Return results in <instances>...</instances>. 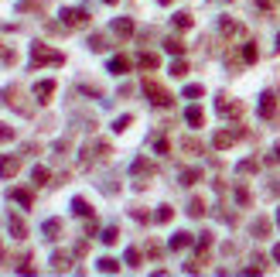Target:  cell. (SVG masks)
<instances>
[{"label":"cell","mask_w":280,"mask_h":277,"mask_svg":"<svg viewBox=\"0 0 280 277\" xmlns=\"http://www.w3.org/2000/svg\"><path fill=\"white\" fill-rule=\"evenodd\" d=\"M277 52H280V35H277Z\"/></svg>","instance_id":"49"},{"label":"cell","mask_w":280,"mask_h":277,"mask_svg":"<svg viewBox=\"0 0 280 277\" xmlns=\"http://www.w3.org/2000/svg\"><path fill=\"white\" fill-rule=\"evenodd\" d=\"M17 11H41V0H21Z\"/></svg>","instance_id":"40"},{"label":"cell","mask_w":280,"mask_h":277,"mask_svg":"<svg viewBox=\"0 0 280 277\" xmlns=\"http://www.w3.org/2000/svg\"><path fill=\"white\" fill-rule=\"evenodd\" d=\"M130 123H134V116H130V113H126V116H116V120H113V130H116V134H123Z\"/></svg>","instance_id":"32"},{"label":"cell","mask_w":280,"mask_h":277,"mask_svg":"<svg viewBox=\"0 0 280 277\" xmlns=\"http://www.w3.org/2000/svg\"><path fill=\"white\" fill-rule=\"evenodd\" d=\"M110 72H113V75H123V72H130V58H126V55H113V58H110Z\"/></svg>","instance_id":"15"},{"label":"cell","mask_w":280,"mask_h":277,"mask_svg":"<svg viewBox=\"0 0 280 277\" xmlns=\"http://www.w3.org/2000/svg\"><path fill=\"white\" fill-rule=\"evenodd\" d=\"M171 21H174V28H181V31H188L191 24H195V21H191V14H188V11H181V14H174V17H171Z\"/></svg>","instance_id":"25"},{"label":"cell","mask_w":280,"mask_h":277,"mask_svg":"<svg viewBox=\"0 0 280 277\" xmlns=\"http://www.w3.org/2000/svg\"><path fill=\"white\" fill-rule=\"evenodd\" d=\"M31 178H34V185H48V178H52V174H48V168H41V164H38V168L31 171Z\"/></svg>","instance_id":"31"},{"label":"cell","mask_w":280,"mask_h":277,"mask_svg":"<svg viewBox=\"0 0 280 277\" xmlns=\"http://www.w3.org/2000/svg\"><path fill=\"white\" fill-rule=\"evenodd\" d=\"M273 158H277V161H280V144H277V147H273Z\"/></svg>","instance_id":"47"},{"label":"cell","mask_w":280,"mask_h":277,"mask_svg":"<svg viewBox=\"0 0 280 277\" xmlns=\"http://www.w3.org/2000/svg\"><path fill=\"white\" fill-rule=\"evenodd\" d=\"M41 233H45V240H58V233H62V219H48L45 226H41Z\"/></svg>","instance_id":"18"},{"label":"cell","mask_w":280,"mask_h":277,"mask_svg":"<svg viewBox=\"0 0 280 277\" xmlns=\"http://www.w3.org/2000/svg\"><path fill=\"white\" fill-rule=\"evenodd\" d=\"M257 58H260V48L253 45V41H246V45H243V62H246V65H253Z\"/></svg>","instance_id":"22"},{"label":"cell","mask_w":280,"mask_h":277,"mask_svg":"<svg viewBox=\"0 0 280 277\" xmlns=\"http://www.w3.org/2000/svg\"><path fill=\"white\" fill-rule=\"evenodd\" d=\"M277 226H280V209H277Z\"/></svg>","instance_id":"48"},{"label":"cell","mask_w":280,"mask_h":277,"mask_svg":"<svg viewBox=\"0 0 280 277\" xmlns=\"http://www.w3.org/2000/svg\"><path fill=\"white\" fill-rule=\"evenodd\" d=\"M154 150H157V154H168V150H171V144H168L164 137H157V140H154Z\"/></svg>","instance_id":"42"},{"label":"cell","mask_w":280,"mask_h":277,"mask_svg":"<svg viewBox=\"0 0 280 277\" xmlns=\"http://www.w3.org/2000/svg\"><path fill=\"white\" fill-rule=\"evenodd\" d=\"M185 123H188V127H202L205 123L202 106H188V110H185Z\"/></svg>","instance_id":"14"},{"label":"cell","mask_w":280,"mask_h":277,"mask_svg":"<svg viewBox=\"0 0 280 277\" xmlns=\"http://www.w3.org/2000/svg\"><path fill=\"white\" fill-rule=\"evenodd\" d=\"M7 226H11V236H14V240H24V236H28V226H24L21 216H7Z\"/></svg>","instance_id":"13"},{"label":"cell","mask_w":280,"mask_h":277,"mask_svg":"<svg viewBox=\"0 0 280 277\" xmlns=\"http://www.w3.org/2000/svg\"><path fill=\"white\" fill-rule=\"evenodd\" d=\"M181 147H185V150H195V154H198V150H202V144H198V140H181Z\"/></svg>","instance_id":"43"},{"label":"cell","mask_w":280,"mask_h":277,"mask_svg":"<svg viewBox=\"0 0 280 277\" xmlns=\"http://www.w3.org/2000/svg\"><path fill=\"white\" fill-rule=\"evenodd\" d=\"M185 96H188V99H198V96H205V86L191 82V86H185Z\"/></svg>","instance_id":"33"},{"label":"cell","mask_w":280,"mask_h":277,"mask_svg":"<svg viewBox=\"0 0 280 277\" xmlns=\"http://www.w3.org/2000/svg\"><path fill=\"white\" fill-rule=\"evenodd\" d=\"M157 4H171V0H157Z\"/></svg>","instance_id":"51"},{"label":"cell","mask_w":280,"mask_h":277,"mask_svg":"<svg viewBox=\"0 0 280 277\" xmlns=\"http://www.w3.org/2000/svg\"><path fill=\"white\" fill-rule=\"evenodd\" d=\"M171 75H174V79H181V75H188V62H185V58H178V62H171Z\"/></svg>","instance_id":"29"},{"label":"cell","mask_w":280,"mask_h":277,"mask_svg":"<svg viewBox=\"0 0 280 277\" xmlns=\"http://www.w3.org/2000/svg\"><path fill=\"white\" fill-rule=\"evenodd\" d=\"M144 96L150 99V103L157 106V110H164V106H171V92L161 86V82H154V79H144Z\"/></svg>","instance_id":"2"},{"label":"cell","mask_w":280,"mask_h":277,"mask_svg":"<svg viewBox=\"0 0 280 277\" xmlns=\"http://www.w3.org/2000/svg\"><path fill=\"white\" fill-rule=\"evenodd\" d=\"M99 240H103V243H106V246H113V243L120 240V230H116V226H106V230H103V233H99Z\"/></svg>","instance_id":"26"},{"label":"cell","mask_w":280,"mask_h":277,"mask_svg":"<svg viewBox=\"0 0 280 277\" xmlns=\"http://www.w3.org/2000/svg\"><path fill=\"white\" fill-rule=\"evenodd\" d=\"M137 65H140V69H157L161 58H157L154 52H140V55H137Z\"/></svg>","instance_id":"17"},{"label":"cell","mask_w":280,"mask_h":277,"mask_svg":"<svg viewBox=\"0 0 280 277\" xmlns=\"http://www.w3.org/2000/svg\"><path fill=\"white\" fill-rule=\"evenodd\" d=\"M215 110H219L222 116H233V120L243 116V103H233L229 96H219V99H215Z\"/></svg>","instance_id":"5"},{"label":"cell","mask_w":280,"mask_h":277,"mask_svg":"<svg viewBox=\"0 0 280 277\" xmlns=\"http://www.w3.org/2000/svg\"><path fill=\"white\" fill-rule=\"evenodd\" d=\"M191 243H195V236H191V233H185V230H178V233L168 240V250H188Z\"/></svg>","instance_id":"10"},{"label":"cell","mask_w":280,"mask_h":277,"mask_svg":"<svg viewBox=\"0 0 280 277\" xmlns=\"http://www.w3.org/2000/svg\"><path fill=\"white\" fill-rule=\"evenodd\" d=\"M188 216H195V219H202V216H205V202H202V198H191V202H188Z\"/></svg>","instance_id":"27"},{"label":"cell","mask_w":280,"mask_h":277,"mask_svg":"<svg viewBox=\"0 0 280 277\" xmlns=\"http://www.w3.org/2000/svg\"><path fill=\"white\" fill-rule=\"evenodd\" d=\"M219 31H222V35H243V24H236L233 17H222V21H219Z\"/></svg>","instance_id":"19"},{"label":"cell","mask_w":280,"mask_h":277,"mask_svg":"<svg viewBox=\"0 0 280 277\" xmlns=\"http://www.w3.org/2000/svg\"><path fill=\"white\" fill-rule=\"evenodd\" d=\"M171 216H174V209H171V206H157V216H154V219L157 222H171Z\"/></svg>","instance_id":"34"},{"label":"cell","mask_w":280,"mask_h":277,"mask_svg":"<svg viewBox=\"0 0 280 277\" xmlns=\"http://www.w3.org/2000/svg\"><path fill=\"white\" fill-rule=\"evenodd\" d=\"M273 260H277V264H280V243H277V246H273Z\"/></svg>","instance_id":"46"},{"label":"cell","mask_w":280,"mask_h":277,"mask_svg":"<svg viewBox=\"0 0 280 277\" xmlns=\"http://www.w3.org/2000/svg\"><path fill=\"white\" fill-rule=\"evenodd\" d=\"M106 35H89V52H106Z\"/></svg>","instance_id":"28"},{"label":"cell","mask_w":280,"mask_h":277,"mask_svg":"<svg viewBox=\"0 0 280 277\" xmlns=\"http://www.w3.org/2000/svg\"><path fill=\"white\" fill-rule=\"evenodd\" d=\"M103 4H116V0H103Z\"/></svg>","instance_id":"50"},{"label":"cell","mask_w":280,"mask_h":277,"mask_svg":"<svg viewBox=\"0 0 280 277\" xmlns=\"http://www.w3.org/2000/svg\"><path fill=\"white\" fill-rule=\"evenodd\" d=\"M260 116H263V120H273V116H277V96H273V92H263V96H260Z\"/></svg>","instance_id":"7"},{"label":"cell","mask_w":280,"mask_h":277,"mask_svg":"<svg viewBox=\"0 0 280 277\" xmlns=\"http://www.w3.org/2000/svg\"><path fill=\"white\" fill-rule=\"evenodd\" d=\"M14 137H17V130H14V127H7V123H0V140L7 144V140H14Z\"/></svg>","instance_id":"39"},{"label":"cell","mask_w":280,"mask_h":277,"mask_svg":"<svg viewBox=\"0 0 280 277\" xmlns=\"http://www.w3.org/2000/svg\"><path fill=\"white\" fill-rule=\"evenodd\" d=\"M17 171H21V158H7V154H0V178H14Z\"/></svg>","instance_id":"9"},{"label":"cell","mask_w":280,"mask_h":277,"mask_svg":"<svg viewBox=\"0 0 280 277\" xmlns=\"http://www.w3.org/2000/svg\"><path fill=\"white\" fill-rule=\"evenodd\" d=\"M68 264H72V260H68V254H55V257H52V267H55L58 274H62V270H68Z\"/></svg>","instance_id":"30"},{"label":"cell","mask_w":280,"mask_h":277,"mask_svg":"<svg viewBox=\"0 0 280 277\" xmlns=\"http://www.w3.org/2000/svg\"><path fill=\"white\" fill-rule=\"evenodd\" d=\"M130 171H134V174H154V164L147 161V158H137V161H134V168H130Z\"/></svg>","instance_id":"23"},{"label":"cell","mask_w":280,"mask_h":277,"mask_svg":"<svg viewBox=\"0 0 280 277\" xmlns=\"http://www.w3.org/2000/svg\"><path fill=\"white\" fill-rule=\"evenodd\" d=\"M41 65H65V55L48 48L45 41H34L31 45V69H41Z\"/></svg>","instance_id":"1"},{"label":"cell","mask_w":280,"mask_h":277,"mask_svg":"<svg viewBox=\"0 0 280 277\" xmlns=\"http://www.w3.org/2000/svg\"><path fill=\"white\" fill-rule=\"evenodd\" d=\"M113 35L126 41V38L134 35V21H130V17H116V21H113Z\"/></svg>","instance_id":"12"},{"label":"cell","mask_w":280,"mask_h":277,"mask_svg":"<svg viewBox=\"0 0 280 277\" xmlns=\"http://www.w3.org/2000/svg\"><path fill=\"white\" fill-rule=\"evenodd\" d=\"M103 274H120V260H113V257H99V264H96Z\"/></svg>","instance_id":"21"},{"label":"cell","mask_w":280,"mask_h":277,"mask_svg":"<svg viewBox=\"0 0 280 277\" xmlns=\"http://www.w3.org/2000/svg\"><path fill=\"white\" fill-rule=\"evenodd\" d=\"M0 257H4V246H0Z\"/></svg>","instance_id":"52"},{"label":"cell","mask_w":280,"mask_h":277,"mask_svg":"<svg viewBox=\"0 0 280 277\" xmlns=\"http://www.w3.org/2000/svg\"><path fill=\"white\" fill-rule=\"evenodd\" d=\"M110 154H113V147L106 140H92L89 147L82 150V168H89L92 161H110Z\"/></svg>","instance_id":"3"},{"label":"cell","mask_w":280,"mask_h":277,"mask_svg":"<svg viewBox=\"0 0 280 277\" xmlns=\"http://www.w3.org/2000/svg\"><path fill=\"white\" fill-rule=\"evenodd\" d=\"M52 92H55V82L41 79L38 86H34V99H38V103H48V99H52Z\"/></svg>","instance_id":"11"},{"label":"cell","mask_w":280,"mask_h":277,"mask_svg":"<svg viewBox=\"0 0 280 277\" xmlns=\"http://www.w3.org/2000/svg\"><path fill=\"white\" fill-rule=\"evenodd\" d=\"M11 198L17 202V206H24V209H31V202H34V195L28 192V188H11Z\"/></svg>","instance_id":"16"},{"label":"cell","mask_w":280,"mask_h":277,"mask_svg":"<svg viewBox=\"0 0 280 277\" xmlns=\"http://www.w3.org/2000/svg\"><path fill=\"white\" fill-rule=\"evenodd\" d=\"M164 48H168L171 55H181V52H185V45H181L178 38H168V41H164Z\"/></svg>","instance_id":"38"},{"label":"cell","mask_w":280,"mask_h":277,"mask_svg":"<svg viewBox=\"0 0 280 277\" xmlns=\"http://www.w3.org/2000/svg\"><path fill=\"white\" fill-rule=\"evenodd\" d=\"M236 202H239V206H249V188L246 185H236Z\"/></svg>","instance_id":"36"},{"label":"cell","mask_w":280,"mask_h":277,"mask_svg":"<svg viewBox=\"0 0 280 277\" xmlns=\"http://www.w3.org/2000/svg\"><path fill=\"white\" fill-rule=\"evenodd\" d=\"M202 182V168H188V171H181V185H195Z\"/></svg>","instance_id":"24"},{"label":"cell","mask_w":280,"mask_h":277,"mask_svg":"<svg viewBox=\"0 0 280 277\" xmlns=\"http://www.w3.org/2000/svg\"><path fill=\"white\" fill-rule=\"evenodd\" d=\"M62 28H68V31H75V28H89V14L79 11V7H65V11H62Z\"/></svg>","instance_id":"4"},{"label":"cell","mask_w":280,"mask_h":277,"mask_svg":"<svg viewBox=\"0 0 280 277\" xmlns=\"http://www.w3.org/2000/svg\"><path fill=\"white\" fill-rule=\"evenodd\" d=\"M72 212H75V216H82V219H89L92 216V209H89V202H86V198H72Z\"/></svg>","instance_id":"20"},{"label":"cell","mask_w":280,"mask_h":277,"mask_svg":"<svg viewBox=\"0 0 280 277\" xmlns=\"http://www.w3.org/2000/svg\"><path fill=\"white\" fill-rule=\"evenodd\" d=\"M209 246H212V233H202V236H198V254H205Z\"/></svg>","instance_id":"41"},{"label":"cell","mask_w":280,"mask_h":277,"mask_svg":"<svg viewBox=\"0 0 280 277\" xmlns=\"http://www.w3.org/2000/svg\"><path fill=\"white\" fill-rule=\"evenodd\" d=\"M82 92H89V96H103V89H99V86H89V82L82 86Z\"/></svg>","instance_id":"45"},{"label":"cell","mask_w":280,"mask_h":277,"mask_svg":"<svg viewBox=\"0 0 280 277\" xmlns=\"http://www.w3.org/2000/svg\"><path fill=\"white\" fill-rule=\"evenodd\" d=\"M123 260H126V267H140V250H137V246H130Z\"/></svg>","instance_id":"35"},{"label":"cell","mask_w":280,"mask_h":277,"mask_svg":"<svg viewBox=\"0 0 280 277\" xmlns=\"http://www.w3.org/2000/svg\"><path fill=\"white\" fill-rule=\"evenodd\" d=\"M270 233V219H257L253 222V236H267Z\"/></svg>","instance_id":"37"},{"label":"cell","mask_w":280,"mask_h":277,"mask_svg":"<svg viewBox=\"0 0 280 277\" xmlns=\"http://www.w3.org/2000/svg\"><path fill=\"white\" fill-rule=\"evenodd\" d=\"M4 103H7V106H14V110H21L24 116L31 113V106H28V103H21V89H17V86H11V89H4Z\"/></svg>","instance_id":"6"},{"label":"cell","mask_w":280,"mask_h":277,"mask_svg":"<svg viewBox=\"0 0 280 277\" xmlns=\"http://www.w3.org/2000/svg\"><path fill=\"white\" fill-rule=\"evenodd\" d=\"M239 171H243V174H249V171H257V161H253V158H249V161H243V164H239Z\"/></svg>","instance_id":"44"},{"label":"cell","mask_w":280,"mask_h":277,"mask_svg":"<svg viewBox=\"0 0 280 277\" xmlns=\"http://www.w3.org/2000/svg\"><path fill=\"white\" fill-rule=\"evenodd\" d=\"M236 137H239V130H219V134L212 137V147H215V150L233 147V144H236Z\"/></svg>","instance_id":"8"}]
</instances>
